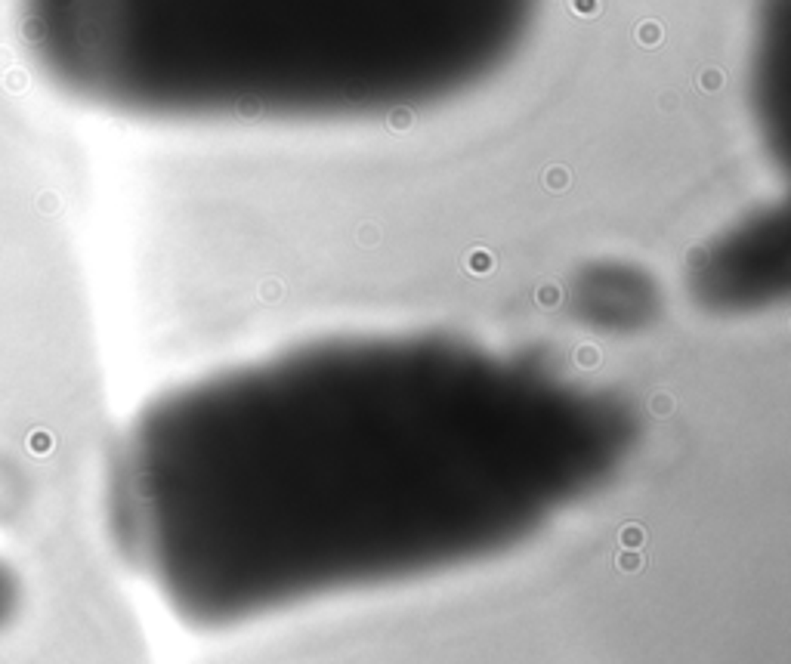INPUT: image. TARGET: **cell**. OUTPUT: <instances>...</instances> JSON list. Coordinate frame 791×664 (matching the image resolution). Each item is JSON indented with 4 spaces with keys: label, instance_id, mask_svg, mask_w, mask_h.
Instances as JSON below:
<instances>
[{
    "label": "cell",
    "instance_id": "cell-5",
    "mask_svg": "<svg viewBox=\"0 0 791 664\" xmlns=\"http://www.w3.org/2000/svg\"><path fill=\"white\" fill-rule=\"evenodd\" d=\"M9 593H13V578H9V568H6L4 563H0V612L6 609Z\"/></svg>",
    "mask_w": 791,
    "mask_h": 664
},
{
    "label": "cell",
    "instance_id": "cell-2",
    "mask_svg": "<svg viewBox=\"0 0 791 664\" xmlns=\"http://www.w3.org/2000/svg\"><path fill=\"white\" fill-rule=\"evenodd\" d=\"M541 0H16L41 78L155 124H352L501 74Z\"/></svg>",
    "mask_w": 791,
    "mask_h": 664
},
{
    "label": "cell",
    "instance_id": "cell-1",
    "mask_svg": "<svg viewBox=\"0 0 791 664\" xmlns=\"http://www.w3.org/2000/svg\"><path fill=\"white\" fill-rule=\"evenodd\" d=\"M618 399L442 334L340 337L155 402L115 473L130 559L185 603L442 572L606 479Z\"/></svg>",
    "mask_w": 791,
    "mask_h": 664
},
{
    "label": "cell",
    "instance_id": "cell-3",
    "mask_svg": "<svg viewBox=\"0 0 791 664\" xmlns=\"http://www.w3.org/2000/svg\"><path fill=\"white\" fill-rule=\"evenodd\" d=\"M788 232L782 210H757L714 238L693 263L695 297L718 312H748L785 291Z\"/></svg>",
    "mask_w": 791,
    "mask_h": 664
},
{
    "label": "cell",
    "instance_id": "cell-4",
    "mask_svg": "<svg viewBox=\"0 0 791 664\" xmlns=\"http://www.w3.org/2000/svg\"><path fill=\"white\" fill-rule=\"evenodd\" d=\"M748 106L770 152L785 155L788 133V0H760L748 44Z\"/></svg>",
    "mask_w": 791,
    "mask_h": 664
}]
</instances>
